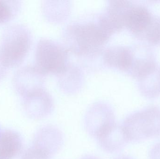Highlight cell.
Listing matches in <instances>:
<instances>
[{
	"label": "cell",
	"instance_id": "1",
	"mask_svg": "<svg viewBox=\"0 0 160 159\" xmlns=\"http://www.w3.org/2000/svg\"><path fill=\"white\" fill-rule=\"evenodd\" d=\"M71 49L78 55H88L99 52L112 34L99 21L76 24L68 29Z\"/></svg>",
	"mask_w": 160,
	"mask_h": 159
},
{
	"label": "cell",
	"instance_id": "2",
	"mask_svg": "<svg viewBox=\"0 0 160 159\" xmlns=\"http://www.w3.org/2000/svg\"><path fill=\"white\" fill-rule=\"evenodd\" d=\"M67 54V49L61 45L47 39L41 40L36 53L37 70L41 73L64 72Z\"/></svg>",
	"mask_w": 160,
	"mask_h": 159
},
{
	"label": "cell",
	"instance_id": "3",
	"mask_svg": "<svg viewBox=\"0 0 160 159\" xmlns=\"http://www.w3.org/2000/svg\"><path fill=\"white\" fill-rule=\"evenodd\" d=\"M30 37L20 27L10 30L4 37L0 48V61L3 65L12 66L19 63L28 52Z\"/></svg>",
	"mask_w": 160,
	"mask_h": 159
},
{
	"label": "cell",
	"instance_id": "4",
	"mask_svg": "<svg viewBox=\"0 0 160 159\" xmlns=\"http://www.w3.org/2000/svg\"><path fill=\"white\" fill-rule=\"evenodd\" d=\"M155 108V106L148 107L147 118L144 117V114L143 110L139 113L135 114L132 116H130L128 118L126 121L127 126L124 128L134 127V128L127 130H124L122 129L126 138L127 134L133 130L135 131L130 135L128 140H131L133 134L138 130V132L134 136L133 140L146 139L158 136L160 134V131L159 130V129H160V125H157V124H160V113L158 115L156 116L160 112V109L158 107H156V110L152 115Z\"/></svg>",
	"mask_w": 160,
	"mask_h": 159
},
{
	"label": "cell",
	"instance_id": "5",
	"mask_svg": "<svg viewBox=\"0 0 160 159\" xmlns=\"http://www.w3.org/2000/svg\"><path fill=\"white\" fill-rule=\"evenodd\" d=\"M133 49L134 58L129 73L133 78L142 81L155 72L159 67L150 48L139 45Z\"/></svg>",
	"mask_w": 160,
	"mask_h": 159
},
{
	"label": "cell",
	"instance_id": "6",
	"mask_svg": "<svg viewBox=\"0 0 160 159\" xmlns=\"http://www.w3.org/2000/svg\"><path fill=\"white\" fill-rule=\"evenodd\" d=\"M153 16L145 7L132 4L126 15L125 27L140 39L151 23Z\"/></svg>",
	"mask_w": 160,
	"mask_h": 159
},
{
	"label": "cell",
	"instance_id": "7",
	"mask_svg": "<svg viewBox=\"0 0 160 159\" xmlns=\"http://www.w3.org/2000/svg\"><path fill=\"white\" fill-rule=\"evenodd\" d=\"M105 63L121 71L129 72L133 62V49L128 47L118 46L107 49L104 54Z\"/></svg>",
	"mask_w": 160,
	"mask_h": 159
},
{
	"label": "cell",
	"instance_id": "8",
	"mask_svg": "<svg viewBox=\"0 0 160 159\" xmlns=\"http://www.w3.org/2000/svg\"><path fill=\"white\" fill-rule=\"evenodd\" d=\"M21 142L18 134L11 131L0 134V159L14 158L20 151Z\"/></svg>",
	"mask_w": 160,
	"mask_h": 159
},
{
	"label": "cell",
	"instance_id": "9",
	"mask_svg": "<svg viewBox=\"0 0 160 159\" xmlns=\"http://www.w3.org/2000/svg\"><path fill=\"white\" fill-rule=\"evenodd\" d=\"M159 68L155 72L139 81L141 92L148 98H154L160 94V78Z\"/></svg>",
	"mask_w": 160,
	"mask_h": 159
},
{
	"label": "cell",
	"instance_id": "10",
	"mask_svg": "<svg viewBox=\"0 0 160 159\" xmlns=\"http://www.w3.org/2000/svg\"><path fill=\"white\" fill-rule=\"evenodd\" d=\"M140 40L152 45H160V16H153L151 23Z\"/></svg>",
	"mask_w": 160,
	"mask_h": 159
},
{
	"label": "cell",
	"instance_id": "11",
	"mask_svg": "<svg viewBox=\"0 0 160 159\" xmlns=\"http://www.w3.org/2000/svg\"><path fill=\"white\" fill-rule=\"evenodd\" d=\"M48 152L36 146L25 152L22 159H48Z\"/></svg>",
	"mask_w": 160,
	"mask_h": 159
},
{
	"label": "cell",
	"instance_id": "12",
	"mask_svg": "<svg viewBox=\"0 0 160 159\" xmlns=\"http://www.w3.org/2000/svg\"><path fill=\"white\" fill-rule=\"evenodd\" d=\"M8 2L0 1V23L6 22L13 16L12 7Z\"/></svg>",
	"mask_w": 160,
	"mask_h": 159
},
{
	"label": "cell",
	"instance_id": "13",
	"mask_svg": "<svg viewBox=\"0 0 160 159\" xmlns=\"http://www.w3.org/2000/svg\"><path fill=\"white\" fill-rule=\"evenodd\" d=\"M118 159H131L129 158L128 157H121L120 158Z\"/></svg>",
	"mask_w": 160,
	"mask_h": 159
},
{
	"label": "cell",
	"instance_id": "14",
	"mask_svg": "<svg viewBox=\"0 0 160 159\" xmlns=\"http://www.w3.org/2000/svg\"><path fill=\"white\" fill-rule=\"evenodd\" d=\"M159 76H160V68L159 69Z\"/></svg>",
	"mask_w": 160,
	"mask_h": 159
}]
</instances>
